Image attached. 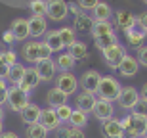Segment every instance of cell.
I'll use <instances>...</instances> for the list:
<instances>
[{
    "label": "cell",
    "instance_id": "obj_1",
    "mask_svg": "<svg viewBox=\"0 0 147 138\" xmlns=\"http://www.w3.org/2000/svg\"><path fill=\"white\" fill-rule=\"evenodd\" d=\"M21 56L27 63H38L40 60L52 58V52H50L48 46L44 44V40H34L33 39V40H25L23 42Z\"/></svg>",
    "mask_w": 147,
    "mask_h": 138
},
{
    "label": "cell",
    "instance_id": "obj_2",
    "mask_svg": "<svg viewBox=\"0 0 147 138\" xmlns=\"http://www.w3.org/2000/svg\"><path fill=\"white\" fill-rule=\"evenodd\" d=\"M120 125L124 128L126 138H142L143 131H145V125H147V117L138 115V113L130 111L128 115H124L120 119Z\"/></svg>",
    "mask_w": 147,
    "mask_h": 138
},
{
    "label": "cell",
    "instance_id": "obj_3",
    "mask_svg": "<svg viewBox=\"0 0 147 138\" xmlns=\"http://www.w3.org/2000/svg\"><path fill=\"white\" fill-rule=\"evenodd\" d=\"M120 90H122V86H120L119 79H115L113 75H101V81H99V86L96 90V94L101 100L117 102L120 96Z\"/></svg>",
    "mask_w": 147,
    "mask_h": 138
},
{
    "label": "cell",
    "instance_id": "obj_4",
    "mask_svg": "<svg viewBox=\"0 0 147 138\" xmlns=\"http://www.w3.org/2000/svg\"><path fill=\"white\" fill-rule=\"evenodd\" d=\"M101 54H103L105 65L109 67V69H113V71H117V69H119V65L122 63V60H124V56L128 54V52H126L124 44H120V42H115V44L109 46V48L101 50Z\"/></svg>",
    "mask_w": 147,
    "mask_h": 138
},
{
    "label": "cell",
    "instance_id": "obj_5",
    "mask_svg": "<svg viewBox=\"0 0 147 138\" xmlns=\"http://www.w3.org/2000/svg\"><path fill=\"white\" fill-rule=\"evenodd\" d=\"M54 81H55V88H59L67 96L75 94L76 88H78V79L73 75V71H59Z\"/></svg>",
    "mask_w": 147,
    "mask_h": 138
},
{
    "label": "cell",
    "instance_id": "obj_6",
    "mask_svg": "<svg viewBox=\"0 0 147 138\" xmlns=\"http://www.w3.org/2000/svg\"><path fill=\"white\" fill-rule=\"evenodd\" d=\"M6 104H8L10 109L21 113V111L25 109V105L29 104V94L23 92L19 86H10V88H8V100H6Z\"/></svg>",
    "mask_w": 147,
    "mask_h": 138
},
{
    "label": "cell",
    "instance_id": "obj_7",
    "mask_svg": "<svg viewBox=\"0 0 147 138\" xmlns=\"http://www.w3.org/2000/svg\"><path fill=\"white\" fill-rule=\"evenodd\" d=\"M113 19H115V27L122 33H128L130 29H134L138 25V17L128 10H117L113 14Z\"/></svg>",
    "mask_w": 147,
    "mask_h": 138
},
{
    "label": "cell",
    "instance_id": "obj_8",
    "mask_svg": "<svg viewBox=\"0 0 147 138\" xmlns=\"http://www.w3.org/2000/svg\"><path fill=\"white\" fill-rule=\"evenodd\" d=\"M34 69H36L38 77H40V83H50L57 75V65H55V60H52V58L40 60L38 63H34Z\"/></svg>",
    "mask_w": 147,
    "mask_h": 138
},
{
    "label": "cell",
    "instance_id": "obj_9",
    "mask_svg": "<svg viewBox=\"0 0 147 138\" xmlns=\"http://www.w3.org/2000/svg\"><path fill=\"white\" fill-rule=\"evenodd\" d=\"M46 16L52 21H65L67 16H69V2H65V0H48Z\"/></svg>",
    "mask_w": 147,
    "mask_h": 138
},
{
    "label": "cell",
    "instance_id": "obj_10",
    "mask_svg": "<svg viewBox=\"0 0 147 138\" xmlns=\"http://www.w3.org/2000/svg\"><path fill=\"white\" fill-rule=\"evenodd\" d=\"M99 81H101V73L98 69H88V71L82 73V77L78 79V84H80L82 92H92L96 94L99 86Z\"/></svg>",
    "mask_w": 147,
    "mask_h": 138
},
{
    "label": "cell",
    "instance_id": "obj_11",
    "mask_svg": "<svg viewBox=\"0 0 147 138\" xmlns=\"http://www.w3.org/2000/svg\"><path fill=\"white\" fill-rule=\"evenodd\" d=\"M101 136L103 138H126L124 128L120 125V119L111 117L107 121H101Z\"/></svg>",
    "mask_w": 147,
    "mask_h": 138
},
{
    "label": "cell",
    "instance_id": "obj_12",
    "mask_svg": "<svg viewBox=\"0 0 147 138\" xmlns=\"http://www.w3.org/2000/svg\"><path fill=\"white\" fill-rule=\"evenodd\" d=\"M138 100H140V92H138L136 86H124V88L120 90V96H119V105L122 109H134L138 104Z\"/></svg>",
    "mask_w": 147,
    "mask_h": 138
},
{
    "label": "cell",
    "instance_id": "obj_13",
    "mask_svg": "<svg viewBox=\"0 0 147 138\" xmlns=\"http://www.w3.org/2000/svg\"><path fill=\"white\" fill-rule=\"evenodd\" d=\"M38 123H40L48 133H55V131L61 127V121L57 119V113H55L54 107H46V109L40 111V119H38Z\"/></svg>",
    "mask_w": 147,
    "mask_h": 138
},
{
    "label": "cell",
    "instance_id": "obj_14",
    "mask_svg": "<svg viewBox=\"0 0 147 138\" xmlns=\"http://www.w3.org/2000/svg\"><path fill=\"white\" fill-rule=\"evenodd\" d=\"M38 84H40V77H38V73H36V69H34V65H31V67H27V69H25V75H23L21 83L17 84V86H19L23 92L29 94V92H33Z\"/></svg>",
    "mask_w": 147,
    "mask_h": 138
},
{
    "label": "cell",
    "instance_id": "obj_15",
    "mask_svg": "<svg viewBox=\"0 0 147 138\" xmlns=\"http://www.w3.org/2000/svg\"><path fill=\"white\" fill-rule=\"evenodd\" d=\"M92 113H94L96 119H99V121H107V119L115 117V105H113V102H109V100L98 98V102H96V105H94Z\"/></svg>",
    "mask_w": 147,
    "mask_h": 138
},
{
    "label": "cell",
    "instance_id": "obj_16",
    "mask_svg": "<svg viewBox=\"0 0 147 138\" xmlns=\"http://www.w3.org/2000/svg\"><path fill=\"white\" fill-rule=\"evenodd\" d=\"M27 21H29V33H31V37H33L34 40L46 35V31H48V21H46V17L31 16Z\"/></svg>",
    "mask_w": 147,
    "mask_h": 138
},
{
    "label": "cell",
    "instance_id": "obj_17",
    "mask_svg": "<svg viewBox=\"0 0 147 138\" xmlns=\"http://www.w3.org/2000/svg\"><path fill=\"white\" fill-rule=\"evenodd\" d=\"M73 29H75V33L78 35H92V29H94V19L90 17V14H84L82 12L80 16H76L73 19Z\"/></svg>",
    "mask_w": 147,
    "mask_h": 138
},
{
    "label": "cell",
    "instance_id": "obj_18",
    "mask_svg": "<svg viewBox=\"0 0 147 138\" xmlns=\"http://www.w3.org/2000/svg\"><path fill=\"white\" fill-rule=\"evenodd\" d=\"M117 71L120 73V77H136L138 71H140V61H138V58L126 54L124 60H122V63L119 65Z\"/></svg>",
    "mask_w": 147,
    "mask_h": 138
},
{
    "label": "cell",
    "instance_id": "obj_19",
    "mask_svg": "<svg viewBox=\"0 0 147 138\" xmlns=\"http://www.w3.org/2000/svg\"><path fill=\"white\" fill-rule=\"evenodd\" d=\"M113 14L115 12L109 6V2H101V0H99L98 4L94 6V10L90 12V17H92L94 21H111Z\"/></svg>",
    "mask_w": 147,
    "mask_h": 138
},
{
    "label": "cell",
    "instance_id": "obj_20",
    "mask_svg": "<svg viewBox=\"0 0 147 138\" xmlns=\"http://www.w3.org/2000/svg\"><path fill=\"white\" fill-rule=\"evenodd\" d=\"M96 102H98V96H96V94H92V92H80V94H76L75 107H76V109L86 111V113H92Z\"/></svg>",
    "mask_w": 147,
    "mask_h": 138
},
{
    "label": "cell",
    "instance_id": "obj_21",
    "mask_svg": "<svg viewBox=\"0 0 147 138\" xmlns=\"http://www.w3.org/2000/svg\"><path fill=\"white\" fill-rule=\"evenodd\" d=\"M10 29H11V33L16 35V40H19V42H25V40L31 37V33H29V21L23 19V17L13 19Z\"/></svg>",
    "mask_w": 147,
    "mask_h": 138
},
{
    "label": "cell",
    "instance_id": "obj_22",
    "mask_svg": "<svg viewBox=\"0 0 147 138\" xmlns=\"http://www.w3.org/2000/svg\"><path fill=\"white\" fill-rule=\"evenodd\" d=\"M40 111H42L40 105L29 102V104L25 105V109H23L19 115H21V121L25 123V125H33V123H38V119H40Z\"/></svg>",
    "mask_w": 147,
    "mask_h": 138
},
{
    "label": "cell",
    "instance_id": "obj_23",
    "mask_svg": "<svg viewBox=\"0 0 147 138\" xmlns=\"http://www.w3.org/2000/svg\"><path fill=\"white\" fill-rule=\"evenodd\" d=\"M147 35H145V29H142L140 25H136L134 29H130L128 33H126V40H128V44L134 46V48H142L143 42H145Z\"/></svg>",
    "mask_w": 147,
    "mask_h": 138
},
{
    "label": "cell",
    "instance_id": "obj_24",
    "mask_svg": "<svg viewBox=\"0 0 147 138\" xmlns=\"http://www.w3.org/2000/svg\"><path fill=\"white\" fill-rule=\"evenodd\" d=\"M67 94H63L59 88H50L48 92H46V104H48V107H59V105H63V104H67Z\"/></svg>",
    "mask_w": 147,
    "mask_h": 138
},
{
    "label": "cell",
    "instance_id": "obj_25",
    "mask_svg": "<svg viewBox=\"0 0 147 138\" xmlns=\"http://www.w3.org/2000/svg\"><path fill=\"white\" fill-rule=\"evenodd\" d=\"M25 69L27 67L23 65V63H13V65H10V69H8V75H6V81L10 83V86H17V84L21 83L23 75H25Z\"/></svg>",
    "mask_w": 147,
    "mask_h": 138
},
{
    "label": "cell",
    "instance_id": "obj_26",
    "mask_svg": "<svg viewBox=\"0 0 147 138\" xmlns=\"http://www.w3.org/2000/svg\"><path fill=\"white\" fill-rule=\"evenodd\" d=\"M44 44L50 48L52 54H59V52H63V42H61L57 31H48V33L44 35Z\"/></svg>",
    "mask_w": 147,
    "mask_h": 138
},
{
    "label": "cell",
    "instance_id": "obj_27",
    "mask_svg": "<svg viewBox=\"0 0 147 138\" xmlns=\"http://www.w3.org/2000/svg\"><path fill=\"white\" fill-rule=\"evenodd\" d=\"M55 65H57V71H73L76 65V60L69 52H59L55 58Z\"/></svg>",
    "mask_w": 147,
    "mask_h": 138
},
{
    "label": "cell",
    "instance_id": "obj_28",
    "mask_svg": "<svg viewBox=\"0 0 147 138\" xmlns=\"http://www.w3.org/2000/svg\"><path fill=\"white\" fill-rule=\"evenodd\" d=\"M67 52H69L76 61H78V60H86V58H88V44H86V42H82V40H75V42L69 46Z\"/></svg>",
    "mask_w": 147,
    "mask_h": 138
},
{
    "label": "cell",
    "instance_id": "obj_29",
    "mask_svg": "<svg viewBox=\"0 0 147 138\" xmlns=\"http://www.w3.org/2000/svg\"><path fill=\"white\" fill-rule=\"evenodd\" d=\"M55 134H57V138H86L82 128L71 127V125H67V127H63V125H61V127L55 131Z\"/></svg>",
    "mask_w": 147,
    "mask_h": 138
},
{
    "label": "cell",
    "instance_id": "obj_30",
    "mask_svg": "<svg viewBox=\"0 0 147 138\" xmlns=\"http://www.w3.org/2000/svg\"><path fill=\"white\" fill-rule=\"evenodd\" d=\"M115 42H120L115 31H113V33H109V35H101V37H98V39H94V46H96L98 50L109 48L111 44H115Z\"/></svg>",
    "mask_w": 147,
    "mask_h": 138
},
{
    "label": "cell",
    "instance_id": "obj_31",
    "mask_svg": "<svg viewBox=\"0 0 147 138\" xmlns=\"http://www.w3.org/2000/svg\"><path fill=\"white\" fill-rule=\"evenodd\" d=\"M69 125H71V127L84 128V127L88 125V113L75 107V109H73V113H71V119H69Z\"/></svg>",
    "mask_w": 147,
    "mask_h": 138
},
{
    "label": "cell",
    "instance_id": "obj_32",
    "mask_svg": "<svg viewBox=\"0 0 147 138\" xmlns=\"http://www.w3.org/2000/svg\"><path fill=\"white\" fill-rule=\"evenodd\" d=\"M25 138H48V131L40 123H33L25 128Z\"/></svg>",
    "mask_w": 147,
    "mask_h": 138
},
{
    "label": "cell",
    "instance_id": "obj_33",
    "mask_svg": "<svg viewBox=\"0 0 147 138\" xmlns=\"http://www.w3.org/2000/svg\"><path fill=\"white\" fill-rule=\"evenodd\" d=\"M113 23L111 21H94V29H92V37L94 39H98L101 35H109L113 33Z\"/></svg>",
    "mask_w": 147,
    "mask_h": 138
},
{
    "label": "cell",
    "instance_id": "obj_34",
    "mask_svg": "<svg viewBox=\"0 0 147 138\" xmlns=\"http://www.w3.org/2000/svg\"><path fill=\"white\" fill-rule=\"evenodd\" d=\"M57 33H59V39L63 42V48H69L76 40V33L73 27H61V29H57Z\"/></svg>",
    "mask_w": 147,
    "mask_h": 138
},
{
    "label": "cell",
    "instance_id": "obj_35",
    "mask_svg": "<svg viewBox=\"0 0 147 138\" xmlns=\"http://www.w3.org/2000/svg\"><path fill=\"white\" fill-rule=\"evenodd\" d=\"M27 8L33 12V16H46L48 12V0H29Z\"/></svg>",
    "mask_w": 147,
    "mask_h": 138
},
{
    "label": "cell",
    "instance_id": "obj_36",
    "mask_svg": "<svg viewBox=\"0 0 147 138\" xmlns=\"http://www.w3.org/2000/svg\"><path fill=\"white\" fill-rule=\"evenodd\" d=\"M75 107H71L69 104H63L59 105V107H55V113H57V119L61 121V125H65V123H69V119H71V113Z\"/></svg>",
    "mask_w": 147,
    "mask_h": 138
},
{
    "label": "cell",
    "instance_id": "obj_37",
    "mask_svg": "<svg viewBox=\"0 0 147 138\" xmlns=\"http://www.w3.org/2000/svg\"><path fill=\"white\" fill-rule=\"evenodd\" d=\"M8 81L6 79H0V105L6 104V100H8Z\"/></svg>",
    "mask_w": 147,
    "mask_h": 138
},
{
    "label": "cell",
    "instance_id": "obj_38",
    "mask_svg": "<svg viewBox=\"0 0 147 138\" xmlns=\"http://www.w3.org/2000/svg\"><path fill=\"white\" fill-rule=\"evenodd\" d=\"M132 111H134V113H138V115L147 117V100L140 98V100H138V104H136V107H134Z\"/></svg>",
    "mask_w": 147,
    "mask_h": 138
},
{
    "label": "cell",
    "instance_id": "obj_39",
    "mask_svg": "<svg viewBox=\"0 0 147 138\" xmlns=\"http://www.w3.org/2000/svg\"><path fill=\"white\" fill-rule=\"evenodd\" d=\"M98 2H99V0H76V4L80 6L82 12H92L94 6L98 4Z\"/></svg>",
    "mask_w": 147,
    "mask_h": 138
},
{
    "label": "cell",
    "instance_id": "obj_40",
    "mask_svg": "<svg viewBox=\"0 0 147 138\" xmlns=\"http://www.w3.org/2000/svg\"><path fill=\"white\" fill-rule=\"evenodd\" d=\"M2 42H4V44H8V46H11L13 42H17V40H16V35L11 33V29H8V31H4V33H2Z\"/></svg>",
    "mask_w": 147,
    "mask_h": 138
},
{
    "label": "cell",
    "instance_id": "obj_41",
    "mask_svg": "<svg viewBox=\"0 0 147 138\" xmlns=\"http://www.w3.org/2000/svg\"><path fill=\"white\" fill-rule=\"evenodd\" d=\"M8 69H10V65L6 63V60H4V50H2V52H0V79H6Z\"/></svg>",
    "mask_w": 147,
    "mask_h": 138
},
{
    "label": "cell",
    "instance_id": "obj_42",
    "mask_svg": "<svg viewBox=\"0 0 147 138\" xmlns=\"http://www.w3.org/2000/svg\"><path fill=\"white\" fill-rule=\"evenodd\" d=\"M138 61H140V65L147 67V46L138 48Z\"/></svg>",
    "mask_w": 147,
    "mask_h": 138
},
{
    "label": "cell",
    "instance_id": "obj_43",
    "mask_svg": "<svg viewBox=\"0 0 147 138\" xmlns=\"http://www.w3.org/2000/svg\"><path fill=\"white\" fill-rule=\"evenodd\" d=\"M4 60L8 65H13V63H17V54L13 50H4Z\"/></svg>",
    "mask_w": 147,
    "mask_h": 138
},
{
    "label": "cell",
    "instance_id": "obj_44",
    "mask_svg": "<svg viewBox=\"0 0 147 138\" xmlns=\"http://www.w3.org/2000/svg\"><path fill=\"white\" fill-rule=\"evenodd\" d=\"M136 17H138V25H140L142 29H147V10L142 12V14L136 16Z\"/></svg>",
    "mask_w": 147,
    "mask_h": 138
},
{
    "label": "cell",
    "instance_id": "obj_45",
    "mask_svg": "<svg viewBox=\"0 0 147 138\" xmlns=\"http://www.w3.org/2000/svg\"><path fill=\"white\" fill-rule=\"evenodd\" d=\"M69 14H73V17H76V16H80V14H82V10H80V6L76 4V2H71V4H69Z\"/></svg>",
    "mask_w": 147,
    "mask_h": 138
},
{
    "label": "cell",
    "instance_id": "obj_46",
    "mask_svg": "<svg viewBox=\"0 0 147 138\" xmlns=\"http://www.w3.org/2000/svg\"><path fill=\"white\" fill-rule=\"evenodd\" d=\"M0 138H19V134H17V133H13V131H4Z\"/></svg>",
    "mask_w": 147,
    "mask_h": 138
},
{
    "label": "cell",
    "instance_id": "obj_47",
    "mask_svg": "<svg viewBox=\"0 0 147 138\" xmlns=\"http://www.w3.org/2000/svg\"><path fill=\"white\" fill-rule=\"evenodd\" d=\"M140 98H143V100H147V83L142 86V90H140Z\"/></svg>",
    "mask_w": 147,
    "mask_h": 138
},
{
    "label": "cell",
    "instance_id": "obj_48",
    "mask_svg": "<svg viewBox=\"0 0 147 138\" xmlns=\"http://www.w3.org/2000/svg\"><path fill=\"white\" fill-rule=\"evenodd\" d=\"M4 115H6L4 113V105H0V121H4Z\"/></svg>",
    "mask_w": 147,
    "mask_h": 138
},
{
    "label": "cell",
    "instance_id": "obj_49",
    "mask_svg": "<svg viewBox=\"0 0 147 138\" xmlns=\"http://www.w3.org/2000/svg\"><path fill=\"white\" fill-rule=\"evenodd\" d=\"M2 133H4V125H2V121H0V136H2Z\"/></svg>",
    "mask_w": 147,
    "mask_h": 138
},
{
    "label": "cell",
    "instance_id": "obj_50",
    "mask_svg": "<svg viewBox=\"0 0 147 138\" xmlns=\"http://www.w3.org/2000/svg\"><path fill=\"white\" fill-rule=\"evenodd\" d=\"M142 138H147V125H145V131H143V134H142Z\"/></svg>",
    "mask_w": 147,
    "mask_h": 138
},
{
    "label": "cell",
    "instance_id": "obj_51",
    "mask_svg": "<svg viewBox=\"0 0 147 138\" xmlns=\"http://www.w3.org/2000/svg\"><path fill=\"white\" fill-rule=\"evenodd\" d=\"M143 4H147V0H143Z\"/></svg>",
    "mask_w": 147,
    "mask_h": 138
},
{
    "label": "cell",
    "instance_id": "obj_52",
    "mask_svg": "<svg viewBox=\"0 0 147 138\" xmlns=\"http://www.w3.org/2000/svg\"><path fill=\"white\" fill-rule=\"evenodd\" d=\"M145 35H147V29H145Z\"/></svg>",
    "mask_w": 147,
    "mask_h": 138
}]
</instances>
